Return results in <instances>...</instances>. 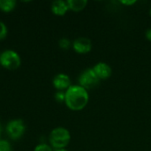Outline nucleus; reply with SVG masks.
Instances as JSON below:
<instances>
[{"label": "nucleus", "mask_w": 151, "mask_h": 151, "mask_svg": "<svg viewBox=\"0 0 151 151\" xmlns=\"http://www.w3.org/2000/svg\"><path fill=\"white\" fill-rule=\"evenodd\" d=\"M89 95L87 89L80 85H72L65 91V104L72 111H78L83 110L88 104Z\"/></svg>", "instance_id": "obj_1"}, {"label": "nucleus", "mask_w": 151, "mask_h": 151, "mask_svg": "<svg viewBox=\"0 0 151 151\" xmlns=\"http://www.w3.org/2000/svg\"><path fill=\"white\" fill-rule=\"evenodd\" d=\"M71 141V134L70 132L62 127H58L54 128L50 135H49V142L50 145L52 149L55 150H62L68 146Z\"/></svg>", "instance_id": "obj_2"}, {"label": "nucleus", "mask_w": 151, "mask_h": 151, "mask_svg": "<svg viewBox=\"0 0 151 151\" xmlns=\"http://www.w3.org/2000/svg\"><path fill=\"white\" fill-rule=\"evenodd\" d=\"M0 65L9 71L18 69L21 65L19 55L12 50H5L0 53Z\"/></svg>", "instance_id": "obj_3"}, {"label": "nucleus", "mask_w": 151, "mask_h": 151, "mask_svg": "<svg viewBox=\"0 0 151 151\" xmlns=\"http://www.w3.org/2000/svg\"><path fill=\"white\" fill-rule=\"evenodd\" d=\"M78 81H79V85L87 90L96 88L100 83V80L96 76L93 68L85 69L80 74L78 78Z\"/></svg>", "instance_id": "obj_4"}, {"label": "nucleus", "mask_w": 151, "mask_h": 151, "mask_svg": "<svg viewBox=\"0 0 151 151\" xmlns=\"http://www.w3.org/2000/svg\"><path fill=\"white\" fill-rule=\"evenodd\" d=\"M26 132V125L20 119H12L6 125V133L10 139L17 141L20 139Z\"/></svg>", "instance_id": "obj_5"}, {"label": "nucleus", "mask_w": 151, "mask_h": 151, "mask_svg": "<svg viewBox=\"0 0 151 151\" xmlns=\"http://www.w3.org/2000/svg\"><path fill=\"white\" fill-rule=\"evenodd\" d=\"M72 47L79 54H87L92 50V42L88 37H78L73 42Z\"/></svg>", "instance_id": "obj_6"}, {"label": "nucleus", "mask_w": 151, "mask_h": 151, "mask_svg": "<svg viewBox=\"0 0 151 151\" xmlns=\"http://www.w3.org/2000/svg\"><path fill=\"white\" fill-rule=\"evenodd\" d=\"M53 87L58 91H66L71 85V79L65 73H58L57 74L52 81Z\"/></svg>", "instance_id": "obj_7"}, {"label": "nucleus", "mask_w": 151, "mask_h": 151, "mask_svg": "<svg viewBox=\"0 0 151 151\" xmlns=\"http://www.w3.org/2000/svg\"><path fill=\"white\" fill-rule=\"evenodd\" d=\"M93 70L100 81H104L109 79L112 73L111 67L105 62H98L93 67Z\"/></svg>", "instance_id": "obj_8"}, {"label": "nucleus", "mask_w": 151, "mask_h": 151, "mask_svg": "<svg viewBox=\"0 0 151 151\" xmlns=\"http://www.w3.org/2000/svg\"><path fill=\"white\" fill-rule=\"evenodd\" d=\"M51 12L57 16H64L69 10L67 2L63 0H56L50 5Z\"/></svg>", "instance_id": "obj_9"}, {"label": "nucleus", "mask_w": 151, "mask_h": 151, "mask_svg": "<svg viewBox=\"0 0 151 151\" xmlns=\"http://www.w3.org/2000/svg\"><path fill=\"white\" fill-rule=\"evenodd\" d=\"M66 2L69 10L73 12H81L84 10L88 4L87 0H67Z\"/></svg>", "instance_id": "obj_10"}, {"label": "nucleus", "mask_w": 151, "mask_h": 151, "mask_svg": "<svg viewBox=\"0 0 151 151\" xmlns=\"http://www.w3.org/2000/svg\"><path fill=\"white\" fill-rule=\"evenodd\" d=\"M17 5L15 0H0V10L3 12L8 13L12 12Z\"/></svg>", "instance_id": "obj_11"}, {"label": "nucleus", "mask_w": 151, "mask_h": 151, "mask_svg": "<svg viewBox=\"0 0 151 151\" xmlns=\"http://www.w3.org/2000/svg\"><path fill=\"white\" fill-rule=\"evenodd\" d=\"M73 45V42L68 39V38H65V37H63L61 38L59 41H58V46L61 50H67L71 48V46Z\"/></svg>", "instance_id": "obj_12"}, {"label": "nucleus", "mask_w": 151, "mask_h": 151, "mask_svg": "<svg viewBox=\"0 0 151 151\" xmlns=\"http://www.w3.org/2000/svg\"><path fill=\"white\" fill-rule=\"evenodd\" d=\"M8 34V28L7 26L0 20V41L4 40V38H6Z\"/></svg>", "instance_id": "obj_13"}, {"label": "nucleus", "mask_w": 151, "mask_h": 151, "mask_svg": "<svg viewBox=\"0 0 151 151\" xmlns=\"http://www.w3.org/2000/svg\"><path fill=\"white\" fill-rule=\"evenodd\" d=\"M0 151H12V145L6 140L0 139Z\"/></svg>", "instance_id": "obj_14"}, {"label": "nucleus", "mask_w": 151, "mask_h": 151, "mask_svg": "<svg viewBox=\"0 0 151 151\" xmlns=\"http://www.w3.org/2000/svg\"><path fill=\"white\" fill-rule=\"evenodd\" d=\"M34 151H53V149H52L51 146L49 145V144L41 143V144H38V145L35 148Z\"/></svg>", "instance_id": "obj_15"}, {"label": "nucleus", "mask_w": 151, "mask_h": 151, "mask_svg": "<svg viewBox=\"0 0 151 151\" xmlns=\"http://www.w3.org/2000/svg\"><path fill=\"white\" fill-rule=\"evenodd\" d=\"M55 99L58 103H65V91H57L55 94Z\"/></svg>", "instance_id": "obj_16"}, {"label": "nucleus", "mask_w": 151, "mask_h": 151, "mask_svg": "<svg viewBox=\"0 0 151 151\" xmlns=\"http://www.w3.org/2000/svg\"><path fill=\"white\" fill-rule=\"evenodd\" d=\"M136 0H121L119 1L120 4H122L123 5H133L136 3Z\"/></svg>", "instance_id": "obj_17"}, {"label": "nucleus", "mask_w": 151, "mask_h": 151, "mask_svg": "<svg viewBox=\"0 0 151 151\" xmlns=\"http://www.w3.org/2000/svg\"><path fill=\"white\" fill-rule=\"evenodd\" d=\"M145 36H146V39H147L148 41L151 42V28H149V29L146 31V33H145Z\"/></svg>", "instance_id": "obj_18"}, {"label": "nucleus", "mask_w": 151, "mask_h": 151, "mask_svg": "<svg viewBox=\"0 0 151 151\" xmlns=\"http://www.w3.org/2000/svg\"><path fill=\"white\" fill-rule=\"evenodd\" d=\"M54 151H68L67 150H65V149H62V150H55Z\"/></svg>", "instance_id": "obj_19"}, {"label": "nucleus", "mask_w": 151, "mask_h": 151, "mask_svg": "<svg viewBox=\"0 0 151 151\" xmlns=\"http://www.w3.org/2000/svg\"><path fill=\"white\" fill-rule=\"evenodd\" d=\"M1 133H2V127H1V124H0V136H1Z\"/></svg>", "instance_id": "obj_20"}, {"label": "nucleus", "mask_w": 151, "mask_h": 151, "mask_svg": "<svg viewBox=\"0 0 151 151\" xmlns=\"http://www.w3.org/2000/svg\"><path fill=\"white\" fill-rule=\"evenodd\" d=\"M150 17H151V7H150Z\"/></svg>", "instance_id": "obj_21"}]
</instances>
